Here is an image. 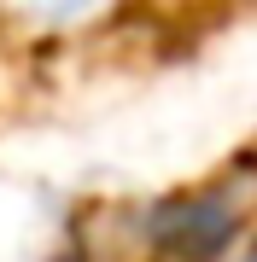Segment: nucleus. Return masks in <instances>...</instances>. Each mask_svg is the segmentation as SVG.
Returning a JSON list of instances; mask_svg holds the SVG:
<instances>
[{
  "mask_svg": "<svg viewBox=\"0 0 257 262\" xmlns=\"http://www.w3.org/2000/svg\"><path fill=\"white\" fill-rule=\"evenodd\" d=\"M257 227V175L222 169L181 192L146 198L123 215V251L134 262H228Z\"/></svg>",
  "mask_w": 257,
  "mask_h": 262,
  "instance_id": "nucleus-1",
  "label": "nucleus"
},
{
  "mask_svg": "<svg viewBox=\"0 0 257 262\" xmlns=\"http://www.w3.org/2000/svg\"><path fill=\"white\" fill-rule=\"evenodd\" d=\"M240 262H257V245H251V251H246V256H240Z\"/></svg>",
  "mask_w": 257,
  "mask_h": 262,
  "instance_id": "nucleus-2",
  "label": "nucleus"
}]
</instances>
